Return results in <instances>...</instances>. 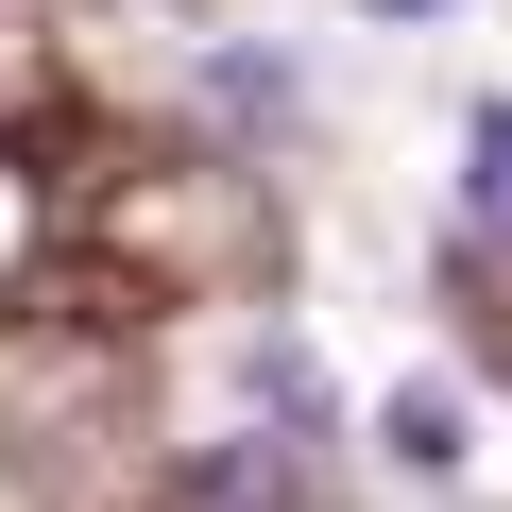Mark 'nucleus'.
I'll return each instance as SVG.
<instances>
[{
  "instance_id": "7ed1b4c3",
  "label": "nucleus",
  "mask_w": 512,
  "mask_h": 512,
  "mask_svg": "<svg viewBox=\"0 0 512 512\" xmlns=\"http://www.w3.org/2000/svg\"><path fill=\"white\" fill-rule=\"evenodd\" d=\"M478 205L512 222V103H478Z\"/></svg>"
},
{
  "instance_id": "20e7f679",
  "label": "nucleus",
  "mask_w": 512,
  "mask_h": 512,
  "mask_svg": "<svg viewBox=\"0 0 512 512\" xmlns=\"http://www.w3.org/2000/svg\"><path fill=\"white\" fill-rule=\"evenodd\" d=\"M393 18H410V0H393Z\"/></svg>"
},
{
  "instance_id": "f257e3e1",
  "label": "nucleus",
  "mask_w": 512,
  "mask_h": 512,
  "mask_svg": "<svg viewBox=\"0 0 512 512\" xmlns=\"http://www.w3.org/2000/svg\"><path fill=\"white\" fill-rule=\"evenodd\" d=\"M171 512H291V444H222V461H188Z\"/></svg>"
},
{
  "instance_id": "f03ea898",
  "label": "nucleus",
  "mask_w": 512,
  "mask_h": 512,
  "mask_svg": "<svg viewBox=\"0 0 512 512\" xmlns=\"http://www.w3.org/2000/svg\"><path fill=\"white\" fill-rule=\"evenodd\" d=\"M376 427H393V461H410V478H461V461H478V444H461V393H444V376H410V393H393Z\"/></svg>"
}]
</instances>
